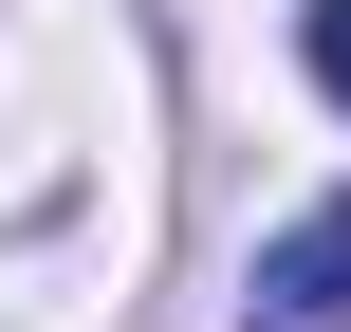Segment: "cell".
I'll use <instances>...</instances> for the list:
<instances>
[{
	"label": "cell",
	"instance_id": "6da1fadb",
	"mask_svg": "<svg viewBox=\"0 0 351 332\" xmlns=\"http://www.w3.org/2000/svg\"><path fill=\"white\" fill-rule=\"evenodd\" d=\"M241 332H351V203H315V222H278V240H259Z\"/></svg>",
	"mask_w": 351,
	"mask_h": 332
},
{
	"label": "cell",
	"instance_id": "7a4b0ae2",
	"mask_svg": "<svg viewBox=\"0 0 351 332\" xmlns=\"http://www.w3.org/2000/svg\"><path fill=\"white\" fill-rule=\"evenodd\" d=\"M315 74H333V111H351V0H315Z\"/></svg>",
	"mask_w": 351,
	"mask_h": 332
}]
</instances>
